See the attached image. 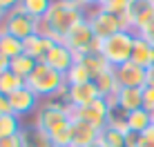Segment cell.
<instances>
[{
	"label": "cell",
	"mask_w": 154,
	"mask_h": 147,
	"mask_svg": "<svg viewBox=\"0 0 154 147\" xmlns=\"http://www.w3.org/2000/svg\"><path fill=\"white\" fill-rule=\"evenodd\" d=\"M139 147H154V143H147V140H141Z\"/></svg>",
	"instance_id": "cell-40"
},
{
	"label": "cell",
	"mask_w": 154,
	"mask_h": 147,
	"mask_svg": "<svg viewBox=\"0 0 154 147\" xmlns=\"http://www.w3.org/2000/svg\"><path fill=\"white\" fill-rule=\"evenodd\" d=\"M143 109H147L154 116V82H147L143 87Z\"/></svg>",
	"instance_id": "cell-30"
},
{
	"label": "cell",
	"mask_w": 154,
	"mask_h": 147,
	"mask_svg": "<svg viewBox=\"0 0 154 147\" xmlns=\"http://www.w3.org/2000/svg\"><path fill=\"white\" fill-rule=\"evenodd\" d=\"M92 27H94V34H96V38L98 40H105V38H109V36H114V34H121V31H127L130 27H127V20H125V16H116V14H107V11H100L94 16L92 20ZM132 31V29H130Z\"/></svg>",
	"instance_id": "cell-8"
},
{
	"label": "cell",
	"mask_w": 154,
	"mask_h": 147,
	"mask_svg": "<svg viewBox=\"0 0 154 147\" xmlns=\"http://www.w3.org/2000/svg\"><path fill=\"white\" fill-rule=\"evenodd\" d=\"M38 22L40 20L31 18L23 7H16L11 11H7L5 20L0 22V34H9L18 40H27L29 36L38 34Z\"/></svg>",
	"instance_id": "cell-6"
},
{
	"label": "cell",
	"mask_w": 154,
	"mask_h": 147,
	"mask_svg": "<svg viewBox=\"0 0 154 147\" xmlns=\"http://www.w3.org/2000/svg\"><path fill=\"white\" fill-rule=\"evenodd\" d=\"M87 4H94V7H103L105 0H87Z\"/></svg>",
	"instance_id": "cell-38"
},
{
	"label": "cell",
	"mask_w": 154,
	"mask_h": 147,
	"mask_svg": "<svg viewBox=\"0 0 154 147\" xmlns=\"http://www.w3.org/2000/svg\"><path fill=\"white\" fill-rule=\"evenodd\" d=\"M98 98H103V96H100L94 80L83 82V85H72V87L67 85V100H69L72 107H85V105L96 103Z\"/></svg>",
	"instance_id": "cell-13"
},
{
	"label": "cell",
	"mask_w": 154,
	"mask_h": 147,
	"mask_svg": "<svg viewBox=\"0 0 154 147\" xmlns=\"http://www.w3.org/2000/svg\"><path fill=\"white\" fill-rule=\"evenodd\" d=\"M11 114V105H9V96L0 94V116H7Z\"/></svg>",
	"instance_id": "cell-34"
},
{
	"label": "cell",
	"mask_w": 154,
	"mask_h": 147,
	"mask_svg": "<svg viewBox=\"0 0 154 147\" xmlns=\"http://www.w3.org/2000/svg\"><path fill=\"white\" fill-rule=\"evenodd\" d=\"M100 129L83 120H72V147H92L98 140Z\"/></svg>",
	"instance_id": "cell-14"
},
{
	"label": "cell",
	"mask_w": 154,
	"mask_h": 147,
	"mask_svg": "<svg viewBox=\"0 0 154 147\" xmlns=\"http://www.w3.org/2000/svg\"><path fill=\"white\" fill-rule=\"evenodd\" d=\"M25 127V120L18 118L16 114L0 116V136H18Z\"/></svg>",
	"instance_id": "cell-25"
},
{
	"label": "cell",
	"mask_w": 154,
	"mask_h": 147,
	"mask_svg": "<svg viewBox=\"0 0 154 147\" xmlns=\"http://www.w3.org/2000/svg\"><path fill=\"white\" fill-rule=\"evenodd\" d=\"M0 147H25V145L18 134V136H0Z\"/></svg>",
	"instance_id": "cell-31"
},
{
	"label": "cell",
	"mask_w": 154,
	"mask_h": 147,
	"mask_svg": "<svg viewBox=\"0 0 154 147\" xmlns=\"http://www.w3.org/2000/svg\"><path fill=\"white\" fill-rule=\"evenodd\" d=\"M114 69V76H116V82H119L121 89L125 87H132V89H143L150 82V78H147V69H143V67L134 65V62H125V65H119V67H112Z\"/></svg>",
	"instance_id": "cell-10"
},
{
	"label": "cell",
	"mask_w": 154,
	"mask_h": 147,
	"mask_svg": "<svg viewBox=\"0 0 154 147\" xmlns=\"http://www.w3.org/2000/svg\"><path fill=\"white\" fill-rule=\"evenodd\" d=\"M114 105H116V107H121L127 114L136 112V109H143V89H132V87L119 89Z\"/></svg>",
	"instance_id": "cell-17"
},
{
	"label": "cell",
	"mask_w": 154,
	"mask_h": 147,
	"mask_svg": "<svg viewBox=\"0 0 154 147\" xmlns=\"http://www.w3.org/2000/svg\"><path fill=\"white\" fill-rule=\"evenodd\" d=\"M20 2H23V0H0V7H2L5 11H11V9L20 7Z\"/></svg>",
	"instance_id": "cell-35"
},
{
	"label": "cell",
	"mask_w": 154,
	"mask_h": 147,
	"mask_svg": "<svg viewBox=\"0 0 154 147\" xmlns=\"http://www.w3.org/2000/svg\"><path fill=\"white\" fill-rule=\"evenodd\" d=\"M109 105L105 98H98L96 103L85 105V107H72L69 105V118L72 120H83V123H89L96 129H105L107 125V114H109Z\"/></svg>",
	"instance_id": "cell-7"
},
{
	"label": "cell",
	"mask_w": 154,
	"mask_h": 147,
	"mask_svg": "<svg viewBox=\"0 0 154 147\" xmlns=\"http://www.w3.org/2000/svg\"><path fill=\"white\" fill-rule=\"evenodd\" d=\"M105 127L127 134V112H123L121 107L112 105V107H109V114H107V125H105Z\"/></svg>",
	"instance_id": "cell-26"
},
{
	"label": "cell",
	"mask_w": 154,
	"mask_h": 147,
	"mask_svg": "<svg viewBox=\"0 0 154 147\" xmlns=\"http://www.w3.org/2000/svg\"><path fill=\"white\" fill-rule=\"evenodd\" d=\"M0 36H2V34H0Z\"/></svg>",
	"instance_id": "cell-43"
},
{
	"label": "cell",
	"mask_w": 154,
	"mask_h": 147,
	"mask_svg": "<svg viewBox=\"0 0 154 147\" xmlns=\"http://www.w3.org/2000/svg\"><path fill=\"white\" fill-rule=\"evenodd\" d=\"M31 123L36 127H40L47 136H54L58 134L63 127H69L72 125V118H69V107L67 105H60V103H54V100H42V105L38 107V112L34 114V120Z\"/></svg>",
	"instance_id": "cell-4"
},
{
	"label": "cell",
	"mask_w": 154,
	"mask_h": 147,
	"mask_svg": "<svg viewBox=\"0 0 154 147\" xmlns=\"http://www.w3.org/2000/svg\"><path fill=\"white\" fill-rule=\"evenodd\" d=\"M136 36H141V38H145V40H150V43H154V20H150V22H147Z\"/></svg>",
	"instance_id": "cell-33"
},
{
	"label": "cell",
	"mask_w": 154,
	"mask_h": 147,
	"mask_svg": "<svg viewBox=\"0 0 154 147\" xmlns=\"http://www.w3.org/2000/svg\"><path fill=\"white\" fill-rule=\"evenodd\" d=\"M152 123H154V116L147 112V109H136V112L127 114V132L143 134Z\"/></svg>",
	"instance_id": "cell-19"
},
{
	"label": "cell",
	"mask_w": 154,
	"mask_h": 147,
	"mask_svg": "<svg viewBox=\"0 0 154 147\" xmlns=\"http://www.w3.org/2000/svg\"><path fill=\"white\" fill-rule=\"evenodd\" d=\"M25 85H27L40 100H49V98H54L67 82H65V76L58 74L56 69H51L47 62H38L36 69L27 76Z\"/></svg>",
	"instance_id": "cell-2"
},
{
	"label": "cell",
	"mask_w": 154,
	"mask_h": 147,
	"mask_svg": "<svg viewBox=\"0 0 154 147\" xmlns=\"http://www.w3.org/2000/svg\"><path fill=\"white\" fill-rule=\"evenodd\" d=\"M23 87H25V78L16 76L11 69H7V71L0 74V94L11 96V94H16L18 89H23Z\"/></svg>",
	"instance_id": "cell-22"
},
{
	"label": "cell",
	"mask_w": 154,
	"mask_h": 147,
	"mask_svg": "<svg viewBox=\"0 0 154 147\" xmlns=\"http://www.w3.org/2000/svg\"><path fill=\"white\" fill-rule=\"evenodd\" d=\"M141 136H143V140H147V143H154V123H152L150 127H147L145 132L141 134Z\"/></svg>",
	"instance_id": "cell-37"
},
{
	"label": "cell",
	"mask_w": 154,
	"mask_h": 147,
	"mask_svg": "<svg viewBox=\"0 0 154 147\" xmlns=\"http://www.w3.org/2000/svg\"><path fill=\"white\" fill-rule=\"evenodd\" d=\"M9 105H11V114H16L18 118L25 120V116H34V114L38 112V107L42 105V100L31 92L27 85H25L23 89H18L16 94L9 96Z\"/></svg>",
	"instance_id": "cell-11"
},
{
	"label": "cell",
	"mask_w": 154,
	"mask_h": 147,
	"mask_svg": "<svg viewBox=\"0 0 154 147\" xmlns=\"http://www.w3.org/2000/svg\"><path fill=\"white\" fill-rule=\"evenodd\" d=\"M98 140L105 147H125V134L123 132H116V129H109V127L100 129Z\"/></svg>",
	"instance_id": "cell-28"
},
{
	"label": "cell",
	"mask_w": 154,
	"mask_h": 147,
	"mask_svg": "<svg viewBox=\"0 0 154 147\" xmlns=\"http://www.w3.org/2000/svg\"><path fill=\"white\" fill-rule=\"evenodd\" d=\"M92 147H105V145H103V143H100V140H96V143H94Z\"/></svg>",
	"instance_id": "cell-42"
},
{
	"label": "cell",
	"mask_w": 154,
	"mask_h": 147,
	"mask_svg": "<svg viewBox=\"0 0 154 147\" xmlns=\"http://www.w3.org/2000/svg\"><path fill=\"white\" fill-rule=\"evenodd\" d=\"M23 43H25V54L31 56V58L38 60V62L45 60V56L49 54V49L56 45L51 38H45L42 34H34V36H29L27 40H23Z\"/></svg>",
	"instance_id": "cell-15"
},
{
	"label": "cell",
	"mask_w": 154,
	"mask_h": 147,
	"mask_svg": "<svg viewBox=\"0 0 154 147\" xmlns=\"http://www.w3.org/2000/svg\"><path fill=\"white\" fill-rule=\"evenodd\" d=\"M125 20H127V27L134 34H139L150 20H154V0H130Z\"/></svg>",
	"instance_id": "cell-9"
},
{
	"label": "cell",
	"mask_w": 154,
	"mask_h": 147,
	"mask_svg": "<svg viewBox=\"0 0 154 147\" xmlns=\"http://www.w3.org/2000/svg\"><path fill=\"white\" fill-rule=\"evenodd\" d=\"M72 49V54L76 56V60H81L83 56L87 54H98V47H100V40L96 38V34H94V27L89 20H83V22H78L76 27H74L69 34H67L65 43Z\"/></svg>",
	"instance_id": "cell-5"
},
{
	"label": "cell",
	"mask_w": 154,
	"mask_h": 147,
	"mask_svg": "<svg viewBox=\"0 0 154 147\" xmlns=\"http://www.w3.org/2000/svg\"><path fill=\"white\" fill-rule=\"evenodd\" d=\"M134 40H136V34L134 31H121V34H114L109 38L100 40V47H98V54L107 60L109 67H119V65H125V62L132 60V51H134Z\"/></svg>",
	"instance_id": "cell-3"
},
{
	"label": "cell",
	"mask_w": 154,
	"mask_h": 147,
	"mask_svg": "<svg viewBox=\"0 0 154 147\" xmlns=\"http://www.w3.org/2000/svg\"><path fill=\"white\" fill-rule=\"evenodd\" d=\"M42 62H47L51 69H56L58 74H63V76H65V74L69 71L74 65H76V56L72 54V49H69L67 45L56 43V45L49 49V54L45 56V60H42Z\"/></svg>",
	"instance_id": "cell-12"
},
{
	"label": "cell",
	"mask_w": 154,
	"mask_h": 147,
	"mask_svg": "<svg viewBox=\"0 0 154 147\" xmlns=\"http://www.w3.org/2000/svg\"><path fill=\"white\" fill-rule=\"evenodd\" d=\"M85 16L81 9L69 7L63 2H54V7L49 9V14L38 22V34H42L45 38H51L54 43H65L67 34L76 27L78 22H83Z\"/></svg>",
	"instance_id": "cell-1"
},
{
	"label": "cell",
	"mask_w": 154,
	"mask_h": 147,
	"mask_svg": "<svg viewBox=\"0 0 154 147\" xmlns=\"http://www.w3.org/2000/svg\"><path fill=\"white\" fill-rule=\"evenodd\" d=\"M25 54V43L9 34H2L0 36V56H5L7 60H14L18 56Z\"/></svg>",
	"instance_id": "cell-20"
},
{
	"label": "cell",
	"mask_w": 154,
	"mask_h": 147,
	"mask_svg": "<svg viewBox=\"0 0 154 147\" xmlns=\"http://www.w3.org/2000/svg\"><path fill=\"white\" fill-rule=\"evenodd\" d=\"M147 78H150V82H154V67L147 69Z\"/></svg>",
	"instance_id": "cell-39"
},
{
	"label": "cell",
	"mask_w": 154,
	"mask_h": 147,
	"mask_svg": "<svg viewBox=\"0 0 154 147\" xmlns=\"http://www.w3.org/2000/svg\"><path fill=\"white\" fill-rule=\"evenodd\" d=\"M78 62H83L85 67H87V71L92 74V78L96 80V78L100 76L103 71H107L109 69V65H107V60L103 58L100 54H87V56H83Z\"/></svg>",
	"instance_id": "cell-24"
},
{
	"label": "cell",
	"mask_w": 154,
	"mask_h": 147,
	"mask_svg": "<svg viewBox=\"0 0 154 147\" xmlns=\"http://www.w3.org/2000/svg\"><path fill=\"white\" fill-rule=\"evenodd\" d=\"M89 80H94L92 74H89L87 67H85L83 62H78V60H76V65H74L72 69L65 74V82H67L69 87H72V85H83V82H89Z\"/></svg>",
	"instance_id": "cell-27"
},
{
	"label": "cell",
	"mask_w": 154,
	"mask_h": 147,
	"mask_svg": "<svg viewBox=\"0 0 154 147\" xmlns=\"http://www.w3.org/2000/svg\"><path fill=\"white\" fill-rule=\"evenodd\" d=\"M141 140H143V136L136 134V132H127L125 134V147H139Z\"/></svg>",
	"instance_id": "cell-32"
},
{
	"label": "cell",
	"mask_w": 154,
	"mask_h": 147,
	"mask_svg": "<svg viewBox=\"0 0 154 147\" xmlns=\"http://www.w3.org/2000/svg\"><path fill=\"white\" fill-rule=\"evenodd\" d=\"M58 2H63V4H69V7H76V9H83L87 7V0H58Z\"/></svg>",
	"instance_id": "cell-36"
},
{
	"label": "cell",
	"mask_w": 154,
	"mask_h": 147,
	"mask_svg": "<svg viewBox=\"0 0 154 147\" xmlns=\"http://www.w3.org/2000/svg\"><path fill=\"white\" fill-rule=\"evenodd\" d=\"M127 2L130 0H105V4L100 9L107 14H116V16H125L127 11Z\"/></svg>",
	"instance_id": "cell-29"
},
{
	"label": "cell",
	"mask_w": 154,
	"mask_h": 147,
	"mask_svg": "<svg viewBox=\"0 0 154 147\" xmlns=\"http://www.w3.org/2000/svg\"><path fill=\"white\" fill-rule=\"evenodd\" d=\"M54 2H56V0H23L20 7H23L31 18L42 20L47 14H49V9L54 7Z\"/></svg>",
	"instance_id": "cell-21"
},
{
	"label": "cell",
	"mask_w": 154,
	"mask_h": 147,
	"mask_svg": "<svg viewBox=\"0 0 154 147\" xmlns=\"http://www.w3.org/2000/svg\"><path fill=\"white\" fill-rule=\"evenodd\" d=\"M5 16H7V11H5V9L0 7V22H2V20H5Z\"/></svg>",
	"instance_id": "cell-41"
},
{
	"label": "cell",
	"mask_w": 154,
	"mask_h": 147,
	"mask_svg": "<svg viewBox=\"0 0 154 147\" xmlns=\"http://www.w3.org/2000/svg\"><path fill=\"white\" fill-rule=\"evenodd\" d=\"M20 138H23L25 147H54L51 138L40 127H36L34 123H25L23 132H20Z\"/></svg>",
	"instance_id": "cell-18"
},
{
	"label": "cell",
	"mask_w": 154,
	"mask_h": 147,
	"mask_svg": "<svg viewBox=\"0 0 154 147\" xmlns=\"http://www.w3.org/2000/svg\"><path fill=\"white\" fill-rule=\"evenodd\" d=\"M132 62L143 67V69H150L154 67V43L136 36L134 40V51H132Z\"/></svg>",
	"instance_id": "cell-16"
},
{
	"label": "cell",
	"mask_w": 154,
	"mask_h": 147,
	"mask_svg": "<svg viewBox=\"0 0 154 147\" xmlns=\"http://www.w3.org/2000/svg\"><path fill=\"white\" fill-rule=\"evenodd\" d=\"M36 65H38V60H34V58L27 56V54L18 56V58H14V60H9V69H11L16 76L25 78V80H27V76L36 69Z\"/></svg>",
	"instance_id": "cell-23"
}]
</instances>
